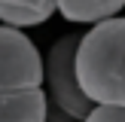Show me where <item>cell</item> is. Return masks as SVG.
<instances>
[{
  "label": "cell",
  "instance_id": "cell-9",
  "mask_svg": "<svg viewBox=\"0 0 125 122\" xmlns=\"http://www.w3.org/2000/svg\"><path fill=\"white\" fill-rule=\"evenodd\" d=\"M43 122H83V119H73L70 113H64V110H58V107H52V104H49L46 119H43Z\"/></svg>",
  "mask_w": 125,
  "mask_h": 122
},
{
  "label": "cell",
  "instance_id": "cell-4",
  "mask_svg": "<svg viewBox=\"0 0 125 122\" xmlns=\"http://www.w3.org/2000/svg\"><path fill=\"white\" fill-rule=\"evenodd\" d=\"M49 98L40 89H12L0 92V122H43Z\"/></svg>",
  "mask_w": 125,
  "mask_h": 122
},
{
  "label": "cell",
  "instance_id": "cell-8",
  "mask_svg": "<svg viewBox=\"0 0 125 122\" xmlns=\"http://www.w3.org/2000/svg\"><path fill=\"white\" fill-rule=\"evenodd\" d=\"M9 6H28V9H55V0H0Z\"/></svg>",
  "mask_w": 125,
  "mask_h": 122
},
{
  "label": "cell",
  "instance_id": "cell-6",
  "mask_svg": "<svg viewBox=\"0 0 125 122\" xmlns=\"http://www.w3.org/2000/svg\"><path fill=\"white\" fill-rule=\"evenodd\" d=\"M55 9H28V6L0 3V24H9V28H37V24L49 21Z\"/></svg>",
  "mask_w": 125,
  "mask_h": 122
},
{
  "label": "cell",
  "instance_id": "cell-2",
  "mask_svg": "<svg viewBox=\"0 0 125 122\" xmlns=\"http://www.w3.org/2000/svg\"><path fill=\"white\" fill-rule=\"evenodd\" d=\"M79 34H64L61 40L52 43V49L43 58V82L49 85V104L64 113H70L73 119H85V113L92 110V101L83 95L76 82V70H73V58H76Z\"/></svg>",
  "mask_w": 125,
  "mask_h": 122
},
{
  "label": "cell",
  "instance_id": "cell-5",
  "mask_svg": "<svg viewBox=\"0 0 125 122\" xmlns=\"http://www.w3.org/2000/svg\"><path fill=\"white\" fill-rule=\"evenodd\" d=\"M125 0H55V12L70 24H98L119 15Z\"/></svg>",
  "mask_w": 125,
  "mask_h": 122
},
{
  "label": "cell",
  "instance_id": "cell-1",
  "mask_svg": "<svg viewBox=\"0 0 125 122\" xmlns=\"http://www.w3.org/2000/svg\"><path fill=\"white\" fill-rule=\"evenodd\" d=\"M73 70L92 104L125 107V15L104 18L79 34Z\"/></svg>",
  "mask_w": 125,
  "mask_h": 122
},
{
  "label": "cell",
  "instance_id": "cell-3",
  "mask_svg": "<svg viewBox=\"0 0 125 122\" xmlns=\"http://www.w3.org/2000/svg\"><path fill=\"white\" fill-rule=\"evenodd\" d=\"M43 55L21 28L0 24V92L40 89Z\"/></svg>",
  "mask_w": 125,
  "mask_h": 122
},
{
  "label": "cell",
  "instance_id": "cell-7",
  "mask_svg": "<svg viewBox=\"0 0 125 122\" xmlns=\"http://www.w3.org/2000/svg\"><path fill=\"white\" fill-rule=\"evenodd\" d=\"M83 122H125V107H113V104H92Z\"/></svg>",
  "mask_w": 125,
  "mask_h": 122
}]
</instances>
